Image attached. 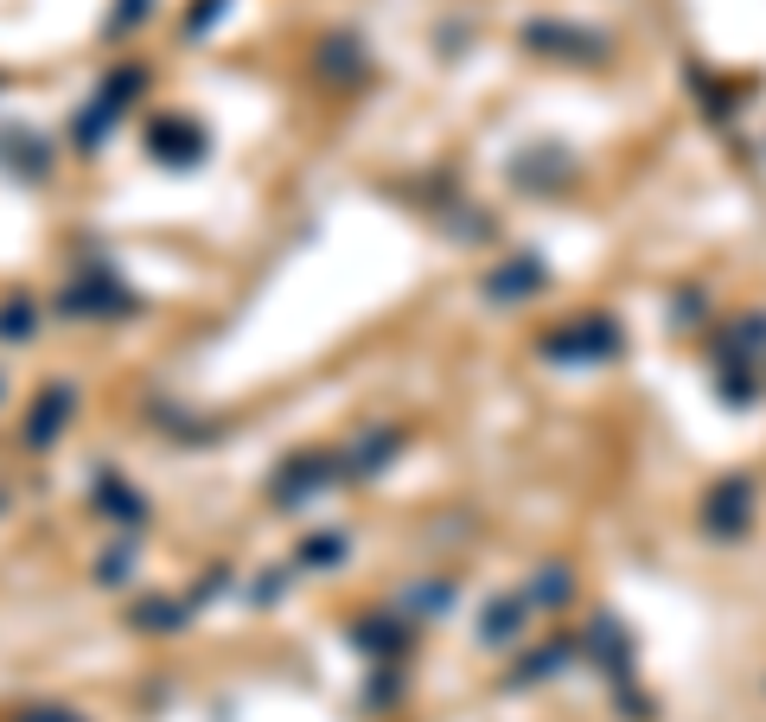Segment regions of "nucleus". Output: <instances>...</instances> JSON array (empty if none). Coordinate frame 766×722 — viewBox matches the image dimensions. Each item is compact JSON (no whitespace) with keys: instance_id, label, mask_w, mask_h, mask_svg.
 Here are the masks:
<instances>
[{"instance_id":"f257e3e1","label":"nucleus","mask_w":766,"mask_h":722,"mask_svg":"<svg viewBox=\"0 0 766 722\" xmlns=\"http://www.w3.org/2000/svg\"><path fill=\"white\" fill-rule=\"evenodd\" d=\"M735 524H747V480H728L709 499V531H735Z\"/></svg>"}]
</instances>
